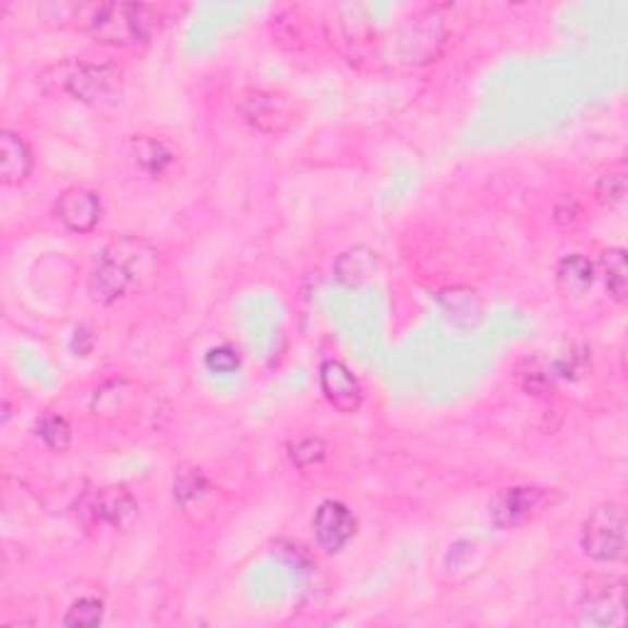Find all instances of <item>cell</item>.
Instances as JSON below:
<instances>
[{
    "label": "cell",
    "mask_w": 628,
    "mask_h": 628,
    "mask_svg": "<svg viewBox=\"0 0 628 628\" xmlns=\"http://www.w3.org/2000/svg\"><path fill=\"white\" fill-rule=\"evenodd\" d=\"M319 386L324 398L329 400V406L337 408L343 415H353L359 412L363 402V390L359 378L343 366L341 361H324L319 366Z\"/></svg>",
    "instance_id": "30bf717a"
},
{
    "label": "cell",
    "mask_w": 628,
    "mask_h": 628,
    "mask_svg": "<svg viewBox=\"0 0 628 628\" xmlns=\"http://www.w3.org/2000/svg\"><path fill=\"white\" fill-rule=\"evenodd\" d=\"M579 216H582V209H579V204L572 200V196H565L563 202L557 204L555 209V221L559 226H567V224H575Z\"/></svg>",
    "instance_id": "7402d4cb"
},
{
    "label": "cell",
    "mask_w": 628,
    "mask_h": 628,
    "mask_svg": "<svg viewBox=\"0 0 628 628\" xmlns=\"http://www.w3.org/2000/svg\"><path fill=\"white\" fill-rule=\"evenodd\" d=\"M64 92L94 108L121 104L123 74L111 64H78L64 76Z\"/></svg>",
    "instance_id": "277c9868"
},
{
    "label": "cell",
    "mask_w": 628,
    "mask_h": 628,
    "mask_svg": "<svg viewBox=\"0 0 628 628\" xmlns=\"http://www.w3.org/2000/svg\"><path fill=\"white\" fill-rule=\"evenodd\" d=\"M241 113L261 133H285L294 123V104L275 92H249L241 98Z\"/></svg>",
    "instance_id": "8992f818"
},
{
    "label": "cell",
    "mask_w": 628,
    "mask_h": 628,
    "mask_svg": "<svg viewBox=\"0 0 628 628\" xmlns=\"http://www.w3.org/2000/svg\"><path fill=\"white\" fill-rule=\"evenodd\" d=\"M547 504V491L535 486H514L500 491L491 504V518L498 528H516L533 518Z\"/></svg>",
    "instance_id": "9c48e42d"
},
{
    "label": "cell",
    "mask_w": 628,
    "mask_h": 628,
    "mask_svg": "<svg viewBox=\"0 0 628 628\" xmlns=\"http://www.w3.org/2000/svg\"><path fill=\"white\" fill-rule=\"evenodd\" d=\"M327 455V445L319 437H302L290 445V459L298 464L300 469H310Z\"/></svg>",
    "instance_id": "ffe728a7"
},
{
    "label": "cell",
    "mask_w": 628,
    "mask_h": 628,
    "mask_svg": "<svg viewBox=\"0 0 628 628\" xmlns=\"http://www.w3.org/2000/svg\"><path fill=\"white\" fill-rule=\"evenodd\" d=\"M133 153H135L137 165H141L143 170L153 177H162L174 162V155L167 150L160 141H153V137H145V135L133 137Z\"/></svg>",
    "instance_id": "9a60e30c"
},
{
    "label": "cell",
    "mask_w": 628,
    "mask_h": 628,
    "mask_svg": "<svg viewBox=\"0 0 628 628\" xmlns=\"http://www.w3.org/2000/svg\"><path fill=\"white\" fill-rule=\"evenodd\" d=\"M626 584L612 582L604 587H594L579 599L575 608V624L587 628H621L626 624V604H624Z\"/></svg>",
    "instance_id": "5b68a950"
},
{
    "label": "cell",
    "mask_w": 628,
    "mask_h": 628,
    "mask_svg": "<svg viewBox=\"0 0 628 628\" xmlns=\"http://www.w3.org/2000/svg\"><path fill=\"white\" fill-rule=\"evenodd\" d=\"M104 621V604L98 599H78L64 614L62 624L69 628H96Z\"/></svg>",
    "instance_id": "e0dca14e"
},
{
    "label": "cell",
    "mask_w": 628,
    "mask_h": 628,
    "mask_svg": "<svg viewBox=\"0 0 628 628\" xmlns=\"http://www.w3.org/2000/svg\"><path fill=\"white\" fill-rule=\"evenodd\" d=\"M357 518L351 510L339 504V500H324V504L314 510V538L324 553H339V550L357 535Z\"/></svg>",
    "instance_id": "ba28073f"
},
{
    "label": "cell",
    "mask_w": 628,
    "mask_h": 628,
    "mask_svg": "<svg viewBox=\"0 0 628 628\" xmlns=\"http://www.w3.org/2000/svg\"><path fill=\"white\" fill-rule=\"evenodd\" d=\"M37 435L43 437L47 447H52L57 451H64L72 442V430H69L67 420L59 415H45L37 425Z\"/></svg>",
    "instance_id": "d6986e66"
},
{
    "label": "cell",
    "mask_w": 628,
    "mask_h": 628,
    "mask_svg": "<svg viewBox=\"0 0 628 628\" xmlns=\"http://www.w3.org/2000/svg\"><path fill=\"white\" fill-rule=\"evenodd\" d=\"M557 282L563 285V290L567 294H584L594 285V263L584 258L582 253L565 255L563 261L557 263Z\"/></svg>",
    "instance_id": "5bb4252c"
},
{
    "label": "cell",
    "mask_w": 628,
    "mask_h": 628,
    "mask_svg": "<svg viewBox=\"0 0 628 628\" xmlns=\"http://www.w3.org/2000/svg\"><path fill=\"white\" fill-rule=\"evenodd\" d=\"M602 270L604 282L612 298L624 304L628 298V265H626V251L624 249H608L602 255Z\"/></svg>",
    "instance_id": "2e32d148"
},
{
    "label": "cell",
    "mask_w": 628,
    "mask_h": 628,
    "mask_svg": "<svg viewBox=\"0 0 628 628\" xmlns=\"http://www.w3.org/2000/svg\"><path fill=\"white\" fill-rule=\"evenodd\" d=\"M378 268V253L366 249V245H353V249L343 251L337 263H334V273L337 280L347 288H361L366 285L373 273Z\"/></svg>",
    "instance_id": "4fadbf2b"
},
{
    "label": "cell",
    "mask_w": 628,
    "mask_h": 628,
    "mask_svg": "<svg viewBox=\"0 0 628 628\" xmlns=\"http://www.w3.org/2000/svg\"><path fill=\"white\" fill-rule=\"evenodd\" d=\"M157 253L150 243L135 235H123L113 243H108L96 270L88 278V298L96 304H113L133 288L135 278L153 270Z\"/></svg>",
    "instance_id": "6da1fadb"
},
{
    "label": "cell",
    "mask_w": 628,
    "mask_h": 628,
    "mask_svg": "<svg viewBox=\"0 0 628 628\" xmlns=\"http://www.w3.org/2000/svg\"><path fill=\"white\" fill-rule=\"evenodd\" d=\"M92 514L96 518V523L125 530L135 523L137 516H141V508H137V500L128 494V491L104 488L94 496Z\"/></svg>",
    "instance_id": "8fae6325"
},
{
    "label": "cell",
    "mask_w": 628,
    "mask_h": 628,
    "mask_svg": "<svg viewBox=\"0 0 628 628\" xmlns=\"http://www.w3.org/2000/svg\"><path fill=\"white\" fill-rule=\"evenodd\" d=\"M155 10L141 3H104L88 20V33L111 47H137L153 33Z\"/></svg>",
    "instance_id": "7a4b0ae2"
},
{
    "label": "cell",
    "mask_w": 628,
    "mask_h": 628,
    "mask_svg": "<svg viewBox=\"0 0 628 628\" xmlns=\"http://www.w3.org/2000/svg\"><path fill=\"white\" fill-rule=\"evenodd\" d=\"M104 216V202L86 186H69L55 202V219L72 233L94 231Z\"/></svg>",
    "instance_id": "52a82bcc"
},
{
    "label": "cell",
    "mask_w": 628,
    "mask_h": 628,
    "mask_svg": "<svg viewBox=\"0 0 628 628\" xmlns=\"http://www.w3.org/2000/svg\"><path fill=\"white\" fill-rule=\"evenodd\" d=\"M33 172V153L23 137L3 131L0 133V180L8 186L23 184Z\"/></svg>",
    "instance_id": "7c38bea8"
},
{
    "label": "cell",
    "mask_w": 628,
    "mask_h": 628,
    "mask_svg": "<svg viewBox=\"0 0 628 628\" xmlns=\"http://www.w3.org/2000/svg\"><path fill=\"white\" fill-rule=\"evenodd\" d=\"M626 508L621 504H602L587 516L579 535L584 555L596 563H618L628 547Z\"/></svg>",
    "instance_id": "3957f363"
},
{
    "label": "cell",
    "mask_w": 628,
    "mask_h": 628,
    "mask_svg": "<svg viewBox=\"0 0 628 628\" xmlns=\"http://www.w3.org/2000/svg\"><path fill=\"white\" fill-rule=\"evenodd\" d=\"M239 353L229 347H216L206 353V369L214 373H233L239 369Z\"/></svg>",
    "instance_id": "44dd1931"
},
{
    "label": "cell",
    "mask_w": 628,
    "mask_h": 628,
    "mask_svg": "<svg viewBox=\"0 0 628 628\" xmlns=\"http://www.w3.org/2000/svg\"><path fill=\"white\" fill-rule=\"evenodd\" d=\"M594 194L599 204L604 206H618L626 200V170L618 167V170H608L596 180Z\"/></svg>",
    "instance_id": "ac0fdd59"
}]
</instances>
